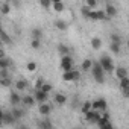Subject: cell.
<instances>
[{"instance_id": "1", "label": "cell", "mask_w": 129, "mask_h": 129, "mask_svg": "<svg viewBox=\"0 0 129 129\" xmlns=\"http://www.w3.org/2000/svg\"><path fill=\"white\" fill-rule=\"evenodd\" d=\"M91 75H93V79L97 84H103L105 82V72H103V69H102L99 61H94L93 69H91Z\"/></svg>"}, {"instance_id": "2", "label": "cell", "mask_w": 129, "mask_h": 129, "mask_svg": "<svg viewBox=\"0 0 129 129\" xmlns=\"http://www.w3.org/2000/svg\"><path fill=\"white\" fill-rule=\"evenodd\" d=\"M99 62H100V66H102V69H103L105 73H114V72H115L114 62H112V59H111V56H109L108 53H103V55L100 56Z\"/></svg>"}, {"instance_id": "3", "label": "cell", "mask_w": 129, "mask_h": 129, "mask_svg": "<svg viewBox=\"0 0 129 129\" xmlns=\"http://www.w3.org/2000/svg\"><path fill=\"white\" fill-rule=\"evenodd\" d=\"M73 64H75V61H73V58L69 55V56H62L61 58V62H59V69L66 73V72H72L73 70Z\"/></svg>"}, {"instance_id": "4", "label": "cell", "mask_w": 129, "mask_h": 129, "mask_svg": "<svg viewBox=\"0 0 129 129\" xmlns=\"http://www.w3.org/2000/svg\"><path fill=\"white\" fill-rule=\"evenodd\" d=\"M81 78V73L78 70H72V72H66V73H62V81L64 82H76L78 79Z\"/></svg>"}, {"instance_id": "5", "label": "cell", "mask_w": 129, "mask_h": 129, "mask_svg": "<svg viewBox=\"0 0 129 129\" xmlns=\"http://www.w3.org/2000/svg\"><path fill=\"white\" fill-rule=\"evenodd\" d=\"M106 108H108V103L105 99H96L93 100V109L97 111V112H106Z\"/></svg>"}, {"instance_id": "6", "label": "cell", "mask_w": 129, "mask_h": 129, "mask_svg": "<svg viewBox=\"0 0 129 129\" xmlns=\"http://www.w3.org/2000/svg\"><path fill=\"white\" fill-rule=\"evenodd\" d=\"M34 97H35L37 103H40V105H43V103H47V102H49V94H47V93H44L43 90H35Z\"/></svg>"}, {"instance_id": "7", "label": "cell", "mask_w": 129, "mask_h": 129, "mask_svg": "<svg viewBox=\"0 0 129 129\" xmlns=\"http://www.w3.org/2000/svg\"><path fill=\"white\" fill-rule=\"evenodd\" d=\"M17 120H15V117L12 115V112L11 111H3L2 112V123L5 124V126H9V124H14Z\"/></svg>"}, {"instance_id": "8", "label": "cell", "mask_w": 129, "mask_h": 129, "mask_svg": "<svg viewBox=\"0 0 129 129\" xmlns=\"http://www.w3.org/2000/svg\"><path fill=\"white\" fill-rule=\"evenodd\" d=\"M90 20H94V21H100V20H108L106 14H105V9H96L90 14Z\"/></svg>"}, {"instance_id": "9", "label": "cell", "mask_w": 129, "mask_h": 129, "mask_svg": "<svg viewBox=\"0 0 129 129\" xmlns=\"http://www.w3.org/2000/svg\"><path fill=\"white\" fill-rule=\"evenodd\" d=\"M21 100H23V96H20L17 91H11V94H9V103L12 105V108L18 106L21 103Z\"/></svg>"}, {"instance_id": "10", "label": "cell", "mask_w": 129, "mask_h": 129, "mask_svg": "<svg viewBox=\"0 0 129 129\" xmlns=\"http://www.w3.org/2000/svg\"><path fill=\"white\" fill-rule=\"evenodd\" d=\"M52 109H53V106L47 102V103H43V105H40L38 106V112L43 115V117H49L50 114H52Z\"/></svg>"}, {"instance_id": "11", "label": "cell", "mask_w": 129, "mask_h": 129, "mask_svg": "<svg viewBox=\"0 0 129 129\" xmlns=\"http://www.w3.org/2000/svg\"><path fill=\"white\" fill-rule=\"evenodd\" d=\"M37 126H38V129H55V126L49 120V117L41 118V120H37Z\"/></svg>"}, {"instance_id": "12", "label": "cell", "mask_w": 129, "mask_h": 129, "mask_svg": "<svg viewBox=\"0 0 129 129\" xmlns=\"http://www.w3.org/2000/svg\"><path fill=\"white\" fill-rule=\"evenodd\" d=\"M100 117H102V115H100L97 111H94V109L85 114V120H87L88 123H97V121L100 120Z\"/></svg>"}, {"instance_id": "13", "label": "cell", "mask_w": 129, "mask_h": 129, "mask_svg": "<svg viewBox=\"0 0 129 129\" xmlns=\"http://www.w3.org/2000/svg\"><path fill=\"white\" fill-rule=\"evenodd\" d=\"M35 103H37V100H35V97H34V96H30V94H26V96H23L21 105H23L24 108H32Z\"/></svg>"}, {"instance_id": "14", "label": "cell", "mask_w": 129, "mask_h": 129, "mask_svg": "<svg viewBox=\"0 0 129 129\" xmlns=\"http://www.w3.org/2000/svg\"><path fill=\"white\" fill-rule=\"evenodd\" d=\"M105 14H106L108 18H112V17L117 15V8H115L112 3H106V5H105Z\"/></svg>"}, {"instance_id": "15", "label": "cell", "mask_w": 129, "mask_h": 129, "mask_svg": "<svg viewBox=\"0 0 129 129\" xmlns=\"http://www.w3.org/2000/svg\"><path fill=\"white\" fill-rule=\"evenodd\" d=\"M114 75H115V78H117L118 81H121V79L127 78V69H124V67H115Z\"/></svg>"}, {"instance_id": "16", "label": "cell", "mask_w": 129, "mask_h": 129, "mask_svg": "<svg viewBox=\"0 0 129 129\" xmlns=\"http://www.w3.org/2000/svg\"><path fill=\"white\" fill-rule=\"evenodd\" d=\"M53 100H55V103L56 105H66L67 103V96L66 94H62V93H56L55 94V97H53Z\"/></svg>"}, {"instance_id": "17", "label": "cell", "mask_w": 129, "mask_h": 129, "mask_svg": "<svg viewBox=\"0 0 129 129\" xmlns=\"http://www.w3.org/2000/svg\"><path fill=\"white\" fill-rule=\"evenodd\" d=\"M11 112H12V115L15 117V120H17V121H18V120H21V118L24 117V114H26V112H24V109H21V108H18V106L12 108V109H11Z\"/></svg>"}, {"instance_id": "18", "label": "cell", "mask_w": 129, "mask_h": 129, "mask_svg": "<svg viewBox=\"0 0 129 129\" xmlns=\"http://www.w3.org/2000/svg\"><path fill=\"white\" fill-rule=\"evenodd\" d=\"M93 64H94V61H93V59H90V58H87V59H84V61H82L81 69H82L84 72H90V70L93 69Z\"/></svg>"}, {"instance_id": "19", "label": "cell", "mask_w": 129, "mask_h": 129, "mask_svg": "<svg viewBox=\"0 0 129 129\" xmlns=\"http://www.w3.org/2000/svg\"><path fill=\"white\" fill-rule=\"evenodd\" d=\"M30 37H32V40H41L43 38V29L41 27H32L30 29Z\"/></svg>"}, {"instance_id": "20", "label": "cell", "mask_w": 129, "mask_h": 129, "mask_svg": "<svg viewBox=\"0 0 129 129\" xmlns=\"http://www.w3.org/2000/svg\"><path fill=\"white\" fill-rule=\"evenodd\" d=\"M58 53L61 55V58L62 56H69L70 55V47L66 46V44H58Z\"/></svg>"}, {"instance_id": "21", "label": "cell", "mask_w": 129, "mask_h": 129, "mask_svg": "<svg viewBox=\"0 0 129 129\" xmlns=\"http://www.w3.org/2000/svg\"><path fill=\"white\" fill-rule=\"evenodd\" d=\"M14 85H15L17 91H24V90L27 88V81H26V79H18V81L14 82Z\"/></svg>"}, {"instance_id": "22", "label": "cell", "mask_w": 129, "mask_h": 129, "mask_svg": "<svg viewBox=\"0 0 129 129\" xmlns=\"http://www.w3.org/2000/svg\"><path fill=\"white\" fill-rule=\"evenodd\" d=\"M90 111H93V102H90V100H85L82 105H81V112L85 115L87 112H90Z\"/></svg>"}, {"instance_id": "23", "label": "cell", "mask_w": 129, "mask_h": 129, "mask_svg": "<svg viewBox=\"0 0 129 129\" xmlns=\"http://www.w3.org/2000/svg\"><path fill=\"white\" fill-rule=\"evenodd\" d=\"M55 27H56L58 30H66V29L69 27V23H67L66 20L58 18V20H55Z\"/></svg>"}, {"instance_id": "24", "label": "cell", "mask_w": 129, "mask_h": 129, "mask_svg": "<svg viewBox=\"0 0 129 129\" xmlns=\"http://www.w3.org/2000/svg\"><path fill=\"white\" fill-rule=\"evenodd\" d=\"M0 12H2L3 15H8L11 12V3L9 2H2L0 3Z\"/></svg>"}, {"instance_id": "25", "label": "cell", "mask_w": 129, "mask_h": 129, "mask_svg": "<svg viewBox=\"0 0 129 129\" xmlns=\"http://www.w3.org/2000/svg\"><path fill=\"white\" fill-rule=\"evenodd\" d=\"M90 44H91V49L99 50V49L102 47V40H100L99 37H93V38H91V41H90Z\"/></svg>"}, {"instance_id": "26", "label": "cell", "mask_w": 129, "mask_h": 129, "mask_svg": "<svg viewBox=\"0 0 129 129\" xmlns=\"http://www.w3.org/2000/svg\"><path fill=\"white\" fill-rule=\"evenodd\" d=\"M11 59L9 58H2L0 59V70H8V67L11 66Z\"/></svg>"}, {"instance_id": "27", "label": "cell", "mask_w": 129, "mask_h": 129, "mask_svg": "<svg viewBox=\"0 0 129 129\" xmlns=\"http://www.w3.org/2000/svg\"><path fill=\"white\" fill-rule=\"evenodd\" d=\"M0 38H2V43H3V44H12V38L8 35V32H6L5 29L2 30V37H0Z\"/></svg>"}, {"instance_id": "28", "label": "cell", "mask_w": 129, "mask_h": 129, "mask_svg": "<svg viewBox=\"0 0 129 129\" xmlns=\"http://www.w3.org/2000/svg\"><path fill=\"white\" fill-rule=\"evenodd\" d=\"M120 47H121V44L109 43V52H111V53H114V55H118V53H120Z\"/></svg>"}, {"instance_id": "29", "label": "cell", "mask_w": 129, "mask_h": 129, "mask_svg": "<svg viewBox=\"0 0 129 129\" xmlns=\"http://www.w3.org/2000/svg\"><path fill=\"white\" fill-rule=\"evenodd\" d=\"M52 8L55 9V12H62L64 9H66V5H64L62 2H53V6Z\"/></svg>"}, {"instance_id": "30", "label": "cell", "mask_w": 129, "mask_h": 129, "mask_svg": "<svg viewBox=\"0 0 129 129\" xmlns=\"http://www.w3.org/2000/svg\"><path fill=\"white\" fill-rule=\"evenodd\" d=\"M118 87H120V90H121V91L127 90V88H129V76H127V78H124V79H121V81H120V84H118Z\"/></svg>"}, {"instance_id": "31", "label": "cell", "mask_w": 129, "mask_h": 129, "mask_svg": "<svg viewBox=\"0 0 129 129\" xmlns=\"http://www.w3.org/2000/svg\"><path fill=\"white\" fill-rule=\"evenodd\" d=\"M26 70H27L29 73H34V72L37 70V62H35V61H29V62L26 64Z\"/></svg>"}, {"instance_id": "32", "label": "cell", "mask_w": 129, "mask_h": 129, "mask_svg": "<svg viewBox=\"0 0 129 129\" xmlns=\"http://www.w3.org/2000/svg\"><path fill=\"white\" fill-rule=\"evenodd\" d=\"M93 11L87 6V5H84L82 8H81V14H82V17H85V18H90V14H91Z\"/></svg>"}, {"instance_id": "33", "label": "cell", "mask_w": 129, "mask_h": 129, "mask_svg": "<svg viewBox=\"0 0 129 129\" xmlns=\"http://www.w3.org/2000/svg\"><path fill=\"white\" fill-rule=\"evenodd\" d=\"M0 85L5 87V88H8V87L12 85V79H11V78H3V79H0Z\"/></svg>"}, {"instance_id": "34", "label": "cell", "mask_w": 129, "mask_h": 129, "mask_svg": "<svg viewBox=\"0 0 129 129\" xmlns=\"http://www.w3.org/2000/svg\"><path fill=\"white\" fill-rule=\"evenodd\" d=\"M85 5H87L91 11H96V9H97V2H96V0H87Z\"/></svg>"}, {"instance_id": "35", "label": "cell", "mask_w": 129, "mask_h": 129, "mask_svg": "<svg viewBox=\"0 0 129 129\" xmlns=\"http://www.w3.org/2000/svg\"><path fill=\"white\" fill-rule=\"evenodd\" d=\"M109 38H111V43L121 44V37H120L118 34H111V35H109Z\"/></svg>"}, {"instance_id": "36", "label": "cell", "mask_w": 129, "mask_h": 129, "mask_svg": "<svg viewBox=\"0 0 129 129\" xmlns=\"http://www.w3.org/2000/svg\"><path fill=\"white\" fill-rule=\"evenodd\" d=\"M40 5H41L43 8L49 9L50 6H53V2H52V0H40Z\"/></svg>"}, {"instance_id": "37", "label": "cell", "mask_w": 129, "mask_h": 129, "mask_svg": "<svg viewBox=\"0 0 129 129\" xmlns=\"http://www.w3.org/2000/svg\"><path fill=\"white\" fill-rule=\"evenodd\" d=\"M30 47L35 49V50L41 49V40H32V41H30Z\"/></svg>"}, {"instance_id": "38", "label": "cell", "mask_w": 129, "mask_h": 129, "mask_svg": "<svg viewBox=\"0 0 129 129\" xmlns=\"http://www.w3.org/2000/svg\"><path fill=\"white\" fill-rule=\"evenodd\" d=\"M41 90H43L44 93H47V94H49V93H50V91L53 90V85H52L50 82H46V84L43 85V88H41Z\"/></svg>"}, {"instance_id": "39", "label": "cell", "mask_w": 129, "mask_h": 129, "mask_svg": "<svg viewBox=\"0 0 129 129\" xmlns=\"http://www.w3.org/2000/svg\"><path fill=\"white\" fill-rule=\"evenodd\" d=\"M44 84H46V81H44L43 78H40V79H37V82H35V90H41Z\"/></svg>"}, {"instance_id": "40", "label": "cell", "mask_w": 129, "mask_h": 129, "mask_svg": "<svg viewBox=\"0 0 129 129\" xmlns=\"http://www.w3.org/2000/svg\"><path fill=\"white\" fill-rule=\"evenodd\" d=\"M3 78H9L8 70H0V79H3Z\"/></svg>"}, {"instance_id": "41", "label": "cell", "mask_w": 129, "mask_h": 129, "mask_svg": "<svg viewBox=\"0 0 129 129\" xmlns=\"http://www.w3.org/2000/svg\"><path fill=\"white\" fill-rule=\"evenodd\" d=\"M100 129H112V124H111V121H109V123H106L105 126H102Z\"/></svg>"}, {"instance_id": "42", "label": "cell", "mask_w": 129, "mask_h": 129, "mask_svg": "<svg viewBox=\"0 0 129 129\" xmlns=\"http://www.w3.org/2000/svg\"><path fill=\"white\" fill-rule=\"evenodd\" d=\"M121 93H123V96H124L126 99H129V88H127V90H124V91H121Z\"/></svg>"}, {"instance_id": "43", "label": "cell", "mask_w": 129, "mask_h": 129, "mask_svg": "<svg viewBox=\"0 0 129 129\" xmlns=\"http://www.w3.org/2000/svg\"><path fill=\"white\" fill-rule=\"evenodd\" d=\"M12 5H14V6H17V8H18V6H20V2H12Z\"/></svg>"}, {"instance_id": "44", "label": "cell", "mask_w": 129, "mask_h": 129, "mask_svg": "<svg viewBox=\"0 0 129 129\" xmlns=\"http://www.w3.org/2000/svg\"><path fill=\"white\" fill-rule=\"evenodd\" d=\"M73 129H84L82 126H76V127H73Z\"/></svg>"}, {"instance_id": "45", "label": "cell", "mask_w": 129, "mask_h": 129, "mask_svg": "<svg viewBox=\"0 0 129 129\" xmlns=\"http://www.w3.org/2000/svg\"><path fill=\"white\" fill-rule=\"evenodd\" d=\"M126 46H127V49H129V40H127V41H126Z\"/></svg>"}, {"instance_id": "46", "label": "cell", "mask_w": 129, "mask_h": 129, "mask_svg": "<svg viewBox=\"0 0 129 129\" xmlns=\"http://www.w3.org/2000/svg\"><path fill=\"white\" fill-rule=\"evenodd\" d=\"M20 129H27V127H26V126H21V127H20Z\"/></svg>"}]
</instances>
